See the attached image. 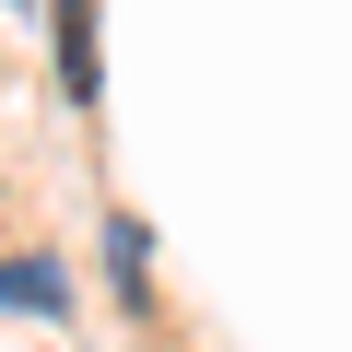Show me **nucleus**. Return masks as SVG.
Listing matches in <instances>:
<instances>
[{
    "label": "nucleus",
    "mask_w": 352,
    "mask_h": 352,
    "mask_svg": "<svg viewBox=\"0 0 352 352\" xmlns=\"http://www.w3.org/2000/svg\"><path fill=\"white\" fill-rule=\"evenodd\" d=\"M0 305H36V317H59V270H47V258H0Z\"/></svg>",
    "instance_id": "obj_2"
},
{
    "label": "nucleus",
    "mask_w": 352,
    "mask_h": 352,
    "mask_svg": "<svg viewBox=\"0 0 352 352\" xmlns=\"http://www.w3.org/2000/svg\"><path fill=\"white\" fill-rule=\"evenodd\" d=\"M59 82L94 94V0H59Z\"/></svg>",
    "instance_id": "obj_1"
}]
</instances>
